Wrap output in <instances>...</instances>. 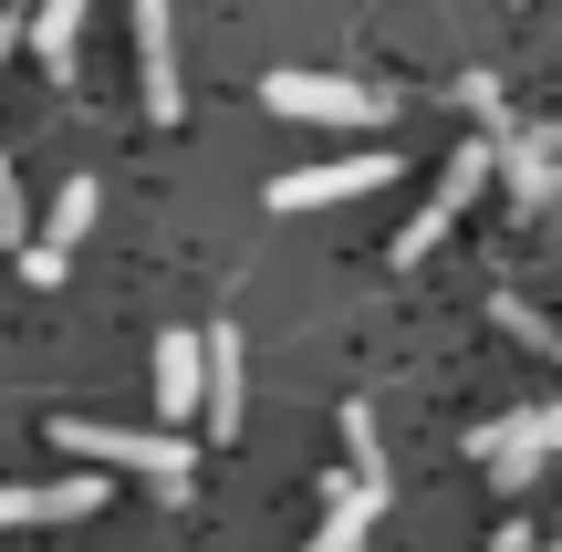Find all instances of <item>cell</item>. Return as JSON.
<instances>
[{"instance_id": "obj_1", "label": "cell", "mask_w": 562, "mask_h": 552, "mask_svg": "<svg viewBox=\"0 0 562 552\" xmlns=\"http://www.w3.org/2000/svg\"><path fill=\"white\" fill-rule=\"evenodd\" d=\"M53 449H74L83 470H136V480H157V491H188V470H199V449L188 438H167V428H94V417H53Z\"/></svg>"}, {"instance_id": "obj_2", "label": "cell", "mask_w": 562, "mask_h": 552, "mask_svg": "<svg viewBox=\"0 0 562 552\" xmlns=\"http://www.w3.org/2000/svg\"><path fill=\"white\" fill-rule=\"evenodd\" d=\"M396 178V146H355V157H323V167H292V178H271L261 199L271 209H334V199H375V188Z\"/></svg>"}, {"instance_id": "obj_3", "label": "cell", "mask_w": 562, "mask_h": 552, "mask_svg": "<svg viewBox=\"0 0 562 552\" xmlns=\"http://www.w3.org/2000/svg\"><path fill=\"white\" fill-rule=\"evenodd\" d=\"M480 188H490V136H469V146H459V157H448V167H438V199H427V209H417V219H406V229H396V271H417V261H427V250H438V240H448V219H459V209H469V199H480Z\"/></svg>"}, {"instance_id": "obj_4", "label": "cell", "mask_w": 562, "mask_h": 552, "mask_svg": "<svg viewBox=\"0 0 562 552\" xmlns=\"http://www.w3.org/2000/svg\"><path fill=\"white\" fill-rule=\"evenodd\" d=\"M261 104H271V115H292V125H375L385 115L355 74H271Z\"/></svg>"}, {"instance_id": "obj_5", "label": "cell", "mask_w": 562, "mask_h": 552, "mask_svg": "<svg viewBox=\"0 0 562 552\" xmlns=\"http://www.w3.org/2000/svg\"><path fill=\"white\" fill-rule=\"evenodd\" d=\"M94 209H104V188H94V178H63V188H53V219L21 240V282H42V292H53L63 271H74V240L94 229Z\"/></svg>"}, {"instance_id": "obj_6", "label": "cell", "mask_w": 562, "mask_h": 552, "mask_svg": "<svg viewBox=\"0 0 562 552\" xmlns=\"http://www.w3.org/2000/svg\"><path fill=\"white\" fill-rule=\"evenodd\" d=\"M136 74H146V115L178 125L188 115V74H178V11L167 0H136Z\"/></svg>"}, {"instance_id": "obj_7", "label": "cell", "mask_w": 562, "mask_h": 552, "mask_svg": "<svg viewBox=\"0 0 562 552\" xmlns=\"http://www.w3.org/2000/svg\"><path fill=\"white\" fill-rule=\"evenodd\" d=\"M104 511V470H53V480H0V532L21 521H83Z\"/></svg>"}, {"instance_id": "obj_8", "label": "cell", "mask_w": 562, "mask_h": 552, "mask_svg": "<svg viewBox=\"0 0 562 552\" xmlns=\"http://www.w3.org/2000/svg\"><path fill=\"white\" fill-rule=\"evenodd\" d=\"M199 417H209V438H220V449L240 438V324H229V313L199 334Z\"/></svg>"}, {"instance_id": "obj_9", "label": "cell", "mask_w": 562, "mask_h": 552, "mask_svg": "<svg viewBox=\"0 0 562 552\" xmlns=\"http://www.w3.org/2000/svg\"><path fill=\"white\" fill-rule=\"evenodd\" d=\"M469 459H480L490 480H501V491H531V480H542V407H521V417H490L480 438H469Z\"/></svg>"}, {"instance_id": "obj_10", "label": "cell", "mask_w": 562, "mask_h": 552, "mask_svg": "<svg viewBox=\"0 0 562 552\" xmlns=\"http://www.w3.org/2000/svg\"><path fill=\"white\" fill-rule=\"evenodd\" d=\"M490 178H501L521 209H552V199H562V167H552L542 136H490Z\"/></svg>"}, {"instance_id": "obj_11", "label": "cell", "mask_w": 562, "mask_h": 552, "mask_svg": "<svg viewBox=\"0 0 562 552\" xmlns=\"http://www.w3.org/2000/svg\"><path fill=\"white\" fill-rule=\"evenodd\" d=\"M375 511H385V491H364V480H334V500H323V521L302 532V552H364Z\"/></svg>"}, {"instance_id": "obj_12", "label": "cell", "mask_w": 562, "mask_h": 552, "mask_svg": "<svg viewBox=\"0 0 562 552\" xmlns=\"http://www.w3.org/2000/svg\"><path fill=\"white\" fill-rule=\"evenodd\" d=\"M157 407L167 417H199V334H157Z\"/></svg>"}, {"instance_id": "obj_13", "label": "cell", "mask_w": 562, "mask_h": 552, "mask_svg": "<svg viewBox=\"0 0 562 552\" xmlns=\"http://www.w3.org/2000/svg\"><path fill=\"white\" fill-rule=\"evenodd\" d=\"M344 449H355V470H344V480H364V491H396V480H385V449H375V417H364V407H344Z\"/></svg>"}, {"instance_id": "obj_14", "label": "cell", "mask_w": 562, "mask_h": 552, "mask_svg": "<svg viewBox=\"0 0 562 552\" xmlns=\"http://www.w3.org/2000/svg\"><path fill=\"white\" fill-rule=\"evenodd\" d=\"M490 552H542V542H531V532H521V521H510V532H501V542H490Z\"/></svg>"}, {"instance_id": "obj_15", "label": "cell", "mask_w": 562, "mask_h": 552, "mask_svg": "<svg viewBox=\"0 0 562 552\" xmlns=\"http://www.w3.org/2000/svg\"><path fill=\"white\" fill-rule=\"evenodd\" d=\"M542 449H552V459H562V407H542Z\"/></svg>"}, {"instance_id": "obj_16", "label": "cell", "mask_w": 562, "mask_h": 552, "mask_svg": "<svg viewBox=\"0 0 562 552\" xmlns=\"http://www.w3.org/2000/svg\"><path fill=\"white\" fill-rule=\"evenodd\" d=\"M542 552H562V542H542Z\"/></svg>"}]
</instances>
